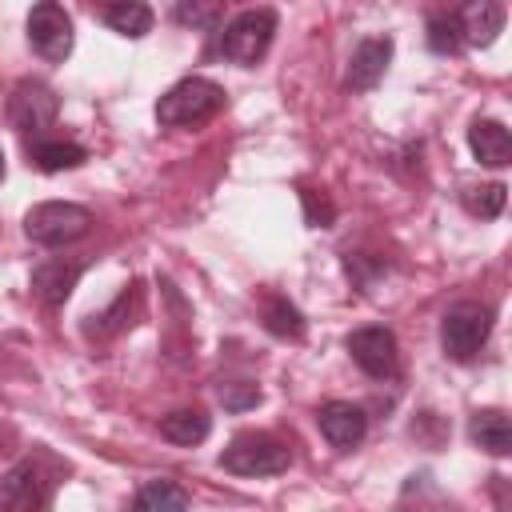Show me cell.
I'll return each mask as SVG.
<instances>
[{"instance_id": "6da1fadb", "label": "cell", "mask_w": 512, "mask_h": 512, "mask_svg": "<svg viewBox=\"0 0 512 512\" xmlns=\"http://www.w3.org/2000/svg\"><path fill=\"white\" fill-rule=\"evenodd\" d=\"M224 88L208 76H184L172 88L160 92L156 100V124L160 128H196L204 120H212L224 108Z\"/></svg>"}, {"instance_id": "7a4b0ae2", "label": "cell", "mask_w": 512, "mask_h": 512, "mask_svg": "<svg viewBox=\"0 0 512 512\" xmlns=\"http://www.w3.org/2000/svg\"><path fill=\"white\" fill-rule=\"evenodd\" d=\"M276 28H280V16L272 8H244L240 16H232L216 40V52L220 60L228 64H240V68H252L256 60H264V52L272 48L276 40Z\"/></svg>"}, {"instance_id": "3957f363", "label": "cell", "mask_w": 512, "mask_h": 512, "mask_svg": "<svg viewBox=\"0 0 512 512\" xmlns=\"http://www.w3.org/2000/svg\"><path fill=\"white\" fill-rule=\"evenodd\" d=\"M492 324H496V312L488 304H480V300L452 304L444 312V320H440V348H444V356L456 360V364L476 360L480 348L492 336Z\"/></svg>"}, {"instance_id": "277c9868", "label": "cell", "mask_w": 512, "mask_h": 512, "mask_svg": "<svg viewBox=\"0 0 512 512\" xmlns=\"http://www.w3.org/2000/svg\"><path fill=\"white\" fill-rule=\"evenodd\" d=\"M88 232H92V212L72 200H44V204L28 208V216H24V236L40 248L76 244Z\"/></svg>"}, {"instance_id": "5b68a950", "label": "cell", "mask_w": 512, "mask_h": 512, "mask_svg": "<svg viewBox=\"0 0 512 512\" xmlns=\"http://www.w3.org/2000/svg\"><path fill=\"white\" fill-rule=\"evenodd\" d=\"M216 464L232 476H280L292 464L288 444H280L268 432H240L228 440V448L216 456Z\"/></svg>"}, {"instance_id": "8992f818", "label": "cell", "mask_w": 512, "mask_h": 512, "mask_svg": "<svg viewBox=\"0 0 512 512\" xmlns=\"http://www.w3.org/2000/svg\"><path fill=\"white\" fill-rule=\"evenodd\" d=\"M24 36L32 44V52L48 64H64L72 56L76 32H72V16L64 12V4L56 0H36L28 20H24Z\"/></svg>"}, {"instance_id": "52a82bcc", "label": "cell", "mask_w": 512, "mask_h": 512, "mask_svg": "<svg viewBox=\"0 0 512 512\" xmlns=\"http://www.w3.org/2000/svg\"><path fill=\"white\" fill-rule=\"evenodd\" d=\"M8 124L20 136H44L60 116V96L44 80H20L8 96Z\"/></svg>"}, {"instance_id": "ba28073f", "label": "cell", "mask_w": 512, "mask_h": 512, "mask_svg": "<svg viewBox=\"0 0 512 512\" xmlns=\"http://www.w3.org/2000/svg\"><path fill=\"white\" fill-rule=\"evenodd\" d=\"M352 364L372 376V380H392L396 368H400V344H396V332L384 328V324H364V328H352L348 340H344Z\"/></svg>"}, {"instance_id": "9c48e42d", "label": "cell", "mask_w": 512, "mask_h": 512, "mask_svg": "<svg viewBox=\"0 0 512 512\" xmlns=\"http://www.w3.org/2000/svg\"><path fill=\"white\" fill-rule=\"evenodd\" d=\"M52 480L44 476L36 456H24L20 464H12L0 476V508H16V512H32V508H48L52 504Z\"/></svg>"}, {"instance_id": "30bf717a", "label": "cell", "mask_w": 512, "mask_h": 512, "mask_svg": "<svg viewBox=\"0 0 512 512\" xmlns=\"http://www.w3.org/2000/svg\"><path fill=\"white\" fill-rule=\"evenodd\" d=\"M392 52H396V40L384 32V36H364L356 48H352V56H348V68H344V88L348 92H372L380 80H384V72H388V64H392Z\"/></svg>"}, {"instance_id": "8fae6325", "label": "cell", "mask_w": 512, "mask_h": 512, "mask_svg": "<svg viewBox=\"0 0 512 512\" xmlns=\"http://www.w3.org/2000/svg\"><path fill=\"white\" fill-rule=\"evenodd\" d=\"M316 428L336 452H352L368 436V412L352 400H328L316 408Z\"/></svg>"}, {"instance_id": "7c38bea8", "label": "cell", "mask_w": 512, "mask_h": 512, "mask_svg": "<svg viewBox=\"0 0 512 512\" xmlns=\"http://www.w3.org/2000/svg\"><path fill=\"white\" fill-rule=\"evenodd\" d=\"M452 20H456V32H460V44L488 48L504 32L508 12H504V0H460L452 8Z\"/></svg>"}, {"instance_id": "4fadbf2b", "label": "cell", "mask_w": 512, "mask_h": 512, "mask_svg": "<svg viewBox=\"0 0 512 512\" xmlns=\"http://www.w3.org/2000/svg\"><path fill=\"white\" fill-rule=\"evenodd\" d=\"M80 276H84V260L52 256V260H40V264L32 268L28 288H32V296H36L44 308H60V304L72 296V288L80 284Z\"/></svg>"}, {"instance_id": "5bb4252c", "label": "cell", "mask_w": 512, "mask_h": 512, "mask_svg": "<svg viewBox=\"0 0 512 512\" xmlns=\"http://www.w3.org/2000/svg\"><path fill=\"white\" fill-rule=\"evenodd\" d=\"M24 156L36 172H68V168H80L88 160V148L76 144V140H48V136H32L24 144Z\"/></svg>"}, {"instance_id": "9a60e30c", "label": "cell", "mask_w": 512, "mask_h": 512, "mask_svg": "<svg viewBox=\"0 0 512 512\" xmlns=\"http://www.w3.org/2000/svg\"><path fill=\"white\" fill-rule=\"evenodd\" d=\"M468 148H472V156L484 164V168H504L508 160H512V136H508V128L500 124V120H472V128H468Z\"/></svg>"}, {"instance_id": "2e32d148", "label": "cell", "mask_w": 512, "mask_h": 512, "mask_svg": "<svg viewBox=\"0 0 512 512\" xmlns=\"http://www.w3.org/2000/svg\"><path fill=\"white\" fill-rule=\"evenodd\" d=\"M468 436L476 448H484L488 456H508L512 452V424L500 408H480L468 416Z\"/></svg>"}, {"instance_id": "e0dca14e", "label": "cell", "mask_w": 512, "mask_h": 512, "mask_svg": "<svg viewBox=\"0 0 512 512\" xmlns=\"http://www.w3.org/2000/svg\"><path fill=\"white\" fill-rule=\"evenodd\" d=\"M100 20L116 36H124V40H144L152 32V24H156V12L144 0H108L104 12H100Z\"/></svg>"}, {"instance_id": "ac0fdd59", "label": "cell", "mask_w": 512, "mask_h": 512, "mask_svg": "<svg viewBox=\"0 0 512 512\" xmlns=\"http://www.w3.org/2000/svg\"><path fill=\"white\" fill-rule=\"evenodd\" d=\"M160 436L168 440V444H180V448H192V444H200V440H208V432H212V416L204 412V408H176V412H168V416H160Z\"/></svg>"}, {"instance_id": "d6986e66", "label": "cell", "mask_w": 512, "mask_h": 512, "mask_svg": "<svg viewBox=\"0 0 512 512\" xmlns=\"http://www.w3.org/2000/svg\"><path fill=\"white\" fill-rule=\"evenodd\" d=\"M260 320H264V328L276 336V340H304V332H308V320H304V312L288 300V296H264V304H260Z\"/></svg>"}, {"instance_id": "ffe728a7", "label": "cell", "mask_w": 512, "mask_h": 512, "mask_svg": "<svg viewBox=\"0 0 512 512\" xmlns=\"http://www.w3.org/2000/svg\"><path fill=\"white\" fill-rule=\"evenodd\" d=\"M188 504H192V496L168 476L144 480L136 488V496H132V508H140V512H164V508H188Z\"/></svg>"}, {"instance_id": "44dd1931", "label": "cell", "mask_w": 512, "mask_h": 512, "mask_svg": "<svg viewBox=\"0 0 512 512\" xmlns=\"http://www.w3.org/2000/svg\"><path fill=\"white\" fill-rule=\"evenodd\" d=\"M172 20L192 32H216L224 20V0H176Z\"/></svg>"}, {"instance_id": "7402d4cb", "label": "cell", "mask_w": 512, "mask_h": 512, "mask_svg": "<svg viewBox=\"0 0 512 512\" xmlns=\"http://www.w3.org/2000/svg\"><path fill=\"white\" fill-rule=\"evenodd\" d=\"M504 200H508L504 184H480V188L460 192V204L468 208V216H480V220H496L504 212Z\"/></svg>"}, {"instance_id": "603a6c76", "label": "cell", "mask_w": 512, "mask_h": 512, "mask_svg": "<svg viewBox=\"0 0 512 512\" xmlns=\"http://www.w3.org/2000/svg\"><path fill=\"white\" fill-rule=\"evenodd\" d=\"M428 48H432L436 56H456V52L464 48L452 12H432V16H428Z\"/></svg>"}, {"instance_id": "cb8c5ba5", "label": "cell", "mask_w": 512, "mask_h": 512, "mask_svg": "<svg viewBox=\"0 0 512 512\" xmlns=\"http://www.w3.org/2000/svg\"><path fill=\"white\" fill-rule=\"evenodd\" d=\"M220 404L228 412H248L260 404V388L252 380H228V384H220Z\"/></svg>"}, {"instance_id": "d4e9b609", "label": "cell", "mask_w": 512, "mask_h": 512, "mask_svg": "<svg viewBox=\"0 0 512 512\" xmlns=\"http://www.w3.org/2000/svg\"><path fill=\"white\" fill-rule=\"evenodd\" d=\"M300 200H304V216H308V224L312 228H332V220H336V208H332V200H316V192L312 188H300Z\"/></svg>"}, {"instance_id": "484cf974", "label": "cell", "mask_w": 512, "mask_h": 512, "mask_svg": "<svg viewBox=\"0 0 512 512\" xmlns=\"http://www.w3.org/2000/svg\"><path fill=\"white\" fill-rule=\"evenodd\" d=\"M0 180H4V152H0Z\"/></svg>"}]
</instances>
